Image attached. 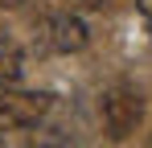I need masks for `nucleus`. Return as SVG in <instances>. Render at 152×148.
I'll use <instances>...</instances> for the list:
<instances>
[{"instance_id":"1","label":"nucleus","mask_w":152,"mask_h":148,"mask_svg":"<svg viewBox=\"0 0 152 148\" xmlns=\"http://www.w3.org/2000/svg\"><path fill=\"white\" fill-rule=\"evenodd\" d=\"M99 119L111 140H127L140 123H144V95L136 86H111L99 99Z\"/></svg>"},{"instance_id":"8","label":"nucleus","mask_w":152,"mask_h":148,"mask_svg":"<svg viewBox=\"0 0 152 148\" xmlns=\"http://www.w3.org/2000/svg\"><path fill=\"white\" fill-rule=\"evenodd\" d=\"M0 148H4V144H0Z\"/></svg>"},{"instance_id":"5","label":"nucleus","mask_w":152,"mask_h":148,"mask_svg":"<svg viewBox=\"0 0 152 148\" xmlns=\"http://www.w3.org/2000/svg\"><path fill=\"white\" fill-rule=\"evenodd\" d=\"M62 4H66V8L74 12V8H103L107 0H62Z\"/></svg>"},{"instance_id":"2","label":"nucleus","mask_w":152,"mask_h":148,"mask_svg":"<svg viewBox=\"0 0 152 148\" xmlns=\"http://www.w3.org/2000/svg\"><path fill=\"white\" fill-rule=\"evenodd\" d=\"M45 111H50V95L0 86V127H33L37 119H45Z\"/></svg>"},{"instance_id":"3","label":"nucleus","mask_w":152,"mask_h":148,"mask_svg":"<svg viewBox=\"0 0 152 148\" xmlns=\"http://www.w3.org/2000/svg\"><path fill=\"white\" fill-rule=\"evenodd\" d=\"M45 41L58 53H78L91 41V29L78 12H53V17H45Z\"/></svg>"},{"instance_id":"6","label":"nucleus","mask_w":152,"mask_h":148,"mask_svg":"<svg viewBox=\"0 0 152 148\" xmlns=\"http://www.w3.org/2000/svg\"><path fill=\"white\" fill-rule=\"evenodd\" d=\"M140 17H144V25L152 29V0H140Z\"/></svg>"},{"instance_id":"4","label":"nucleus","mask_w":152,"mask_h":148,"mask_svg":"<svg viewBox=\"0 0 152 148\" xmlns=\"http://www.w3.org/2000/svg\"><path fill=\"white\" fill-rule=\"evenodd\" d=\"M25 74V58L8 37H0V86H17Z\"/></svg>"},{"instance_id":"7","label":"nucleus","mask_w":152,"mask_h":148,"mask_svg":"<svg viewBox=\"0 0 152 148\" xmlns=\"http://www.w3.org/2000/svg\"><path fill=\"white\" fill-rule=\"evenodd\" d=\"M37 148H62V144H37Z\"/></svg>"}]
</instances>
